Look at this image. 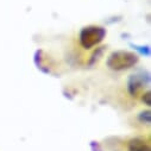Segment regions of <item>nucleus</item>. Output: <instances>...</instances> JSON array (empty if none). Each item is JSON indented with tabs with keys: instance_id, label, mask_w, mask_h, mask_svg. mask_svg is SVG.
Segmentation results:
<instances>
[{
	"instance_id": "nucleus-1",
	"label": "nucleus",
	"mask_w": 151,
	"mask_h": 151,
	"mask_svg": "<svg viewBox=\"0 0 151 151\" xmlns=\"http://www.w3.org/2000/svg\"><path fill=\"white\" fill-rule=\"evenodd\" d=\"M105 32L101 27H86L81 33V43L86 48H91L98 44L104 37Z\"/></svg>"
},
{
	"instance_id": "nucleus-2",
	"label": "nucleus",
	"mask_w": 151,
	"mask_h": 151,
	"mask_svg": "<svg viewBox=\"0 0 151 151\" xmlns=\"http://www.w3.org/2000/svg\"><path fill=\"white\" fill-rule=\"evenodd\" d=\"M136 62V57L132 54L129 52H117L113 54L109 58V65L116 69H123L129 68V65L133 64Z\"/></svg>"
},
{
	"instance_id": "nucleus-3",
	"label": "nucleus",
	"mask_w": 151,
	"mask_h": 151,
	"mask_svg": "<svg viewBox=\"0 0 151 151\" xmlns=\"http://www.w3.org/2000/svg\"><path fill=\"white\" fill-rule=\"evenodd\" d=\"M130 151H150V149L145 142L134 139L130 143Z\"/></svg>"
}]
</instances>
